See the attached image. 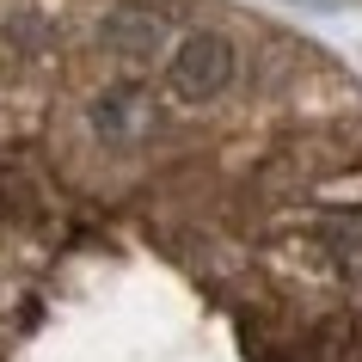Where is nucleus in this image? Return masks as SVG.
Instances as JSON below:
<instances>
[{
  "label": "nucleus",
  "mask_w": 362,
  "mask_h": 362,
  "mask_svg": "<svg viewBox=\"0 0 362 362\" xmlns=\"http://www.w3.org/2000/svg\"><path fill=\"white\" fill-rule=\"evenodd\" d=\"M233 68H240V49H233L221 31H197V37H185L172 49L166 86H172L178 105H203V98H215L233 80Z\"/></svg>",
  "instance_id": "nucleus-1"
},
{
  "label": "nucleus",
  "mask_w": 362,
  "mask_h": 362,
  "mask_svg": "<svg viewBox=\"0 0 362 362\" xmlns=\"http://www.w3.org/2000/svg\"><path fill=\"white\" fill-rule=\"evenodd\" d=\"M93 123L98 135H111V141H141L153 129V105L141 86H111V93L93 105Z\"/></svg>",
  "instance_id": "nucleus-2"
}]
</instances>
